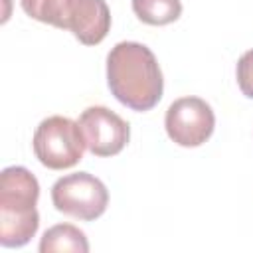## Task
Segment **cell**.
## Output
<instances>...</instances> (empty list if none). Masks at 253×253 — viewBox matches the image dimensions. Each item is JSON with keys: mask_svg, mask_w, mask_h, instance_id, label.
<instances>
[{"mask_svg": "<svg viewBox=\"0 0 253 253\" xmlns=\"http://www.w3.org/2000/svg\"><path fill=\"white\" fill-rule=\"evenodd\" d=\"M107 83L125 107L144 113L158 105L164 91L160 65L144 43L119 42L107 55Z\"/></svg>", "mask_w": 253, "mask_h": 253, "instance_id": "cell-1", "label": "cell"}, {"mask_svg": "<svg viewBox=\"0 0 253 253\" xmlns=\"http://www.w3.org/2000/svg\"><path fill=\"white\" fill-rule=\"evenodd\" d=\"M8 16H10V0H4V18H2V22H6Z\"/></svg>", "mask_w": 253, "mask_h": 253, "instance_id": "cell-12", "label": "cell"}, {"mask_svg": "<svg viewBox=\"0 0 253 253\" xmlns=\"http://www.w3.org/2000/svg\"><path fill=\"white\" fill-rule=\"evenodd\" d=\"M237 85L245 97L253 99V49L245 51L237 61Z\"/></svg>", "mask_w": 253, "mask_h": 253, "instance_id": "cell-11", "label": "cell"}, {"mask_svg": "<svg viewBox=\"0 0 253 253\" xmlns=\"http://www.w3.org/2000/svg\"><path fill=\"white\" fill-rule=\"evenodd\" d=\"M164 126L172 142L194 148L204 144L215 126V117L211 107L200 97H180L176 99L164 117Z\"/></svg>", "mask_w": 253, "mask_h": 253, "instance_id": "cell-5", "label": "cell"}, {"mask_svg": "<svg viewBox=\"0 0 253 253\" xmlns=\"http://www.w3.org/2000/svg\"><path fill=\"white\" fill-rule=\"evenodd\" d=\"M51 202L53 208L65 215L93 221L105 213L109 192L97 176L89 172H75L59 178L51 186Z\"/></svg>", "mask_w": 253, "mask_h": 253, "instance_id": "cell-4", "label": "cell"}, {"mask_svg": "<svg viewBox=\"0 0 253 253\" xmlns=\"http://www.w3.org/2000/svg\"><path fill=\"white\" fill-rule=\"evenodd\" d=\"M85 138L79 123L53 115L43 119L34 132L36 158L49 170H65L83 158Z\"/></svg>", "mask_w": 253, "mask_h": 253, "instance_id": "cell-3", "label": "cell"}, {"mask_svg": "<svg viewBox=\"0 0 253 253\" xmlns=\"http://www.w3.org/2000/svg\"><path fill=\"white\" fill-rule=\"evenodd\" d=\"M69 4H71V0H20L22 10L30 18L49 24V26H55L59 30L67 28Z\"/></svg>", "mask_w": 253, "mask_h": 253, "instance_id": "cell-10", "label": "cell"}, {"mask_svg": "<svg viewBox=\"0 0 253 253\" xmlns=\"http://www.w3.org/2000/svg\"><path fill=\"white\" fill-rule=\"evenodd\" d=\"M38 178L24 166H8L0 174V245L22 247L40 227L36 210Z\"/></svg>", "mask_w": 253, "mask_h": 253, "instance_id": "cell-2", "label": "cell"}, {"mask_svg": "<svg viewBox=\"0 0 253 253\" xmlns=\"http://www.w3.org/2000/svg\"><path fill=\"white\" fill-rule=\"evenodd\" d=\"M79 126L85 138V146L95 156H115L119 154L130 136L128 123L115 111L95 105L87 107L79 117Z\"/></svg>", "mask_w": 253, "mask_h": 253, "instance_id": "cell-6", "label": "cell"}, {"mask_svg": "<svg viewBox=\"0 0 253 253\" xmlns=\"http://www.w3.org/2000/svg\"><path fill=\"white\" fill-rule=\"evenodd\" d=\"M55 251L87 253L89 243H87L85 233L71 223H57L45 229L40 241V253H55Z\"/></svg>", "mask_w": 253, "mask_h": 253, "instance_id": "cell-8", "label": "cell"}, {"mask_svg": "<svg viewBox=\"0 0 253 253\" xmlns=\"http://www.w3.org/2000/svg\"><path fill=\"white\" fill-rule=\"evenodd\" d=\"M132 12L148 26H166L180 18V0H132Z\"/></svg>", "mask_w": 253, "mask_h": 253, "instance_id": "cell-9", "label": "cell"}, {"mask_svg": "<svg viewBox=\"0 0 253 253\" xmlns=\"http://www.w3.org/2000/svg\"><path fill=\"white\" fill-rule=\"evenodd\" d=\"M81 43L97 45L111 30V12L105 0H71L67 28Z\"/></svg>", "mask_w": 253, "mask_h": 253, "instance_id": "cell-7", "label": "cell"}]
</instances>
